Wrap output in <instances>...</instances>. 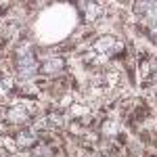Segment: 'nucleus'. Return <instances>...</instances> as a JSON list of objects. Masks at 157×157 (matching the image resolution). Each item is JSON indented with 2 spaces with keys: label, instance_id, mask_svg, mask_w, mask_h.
<instances>
[{
  "label": "nucleus",
  "instance_id": "nucleus-1",
  "mask_svg": "<svg viewBox=\"0 0 157 157\" xmlns=\"http://www.w3.org/2000/svg\"><path fill=\"white\" fill-rule=\"evenodd\" d=\"M11 71L17 80H36L40 75V61L36 50L23 57H11Z\"/></svg>",
  "mask_w": 157,
  "mask_h": 157
},
{
  "label": "nucleus",
  "instance_id": "nucleus-2",
  "mask_svg": "<svg viewBox=\"0 0 157 157\" xmlns=\"http://www.w3.org/2000/svg\"><path fill=\"white\" fill-rule=\"evenodd\" d=\"M69 71V59L63 55V52H57L48 59L40 61V75L42 78H48V80H55L63 73Z\"/></svg>",
  "mask_w": 157,
  "mask_h": 157
},
{
  "label": "nucleus",
  "instance_id": "nucleus-3",
  "mask_svg": "<svg viewBox=\"0 0 157 157\" xmlns=\"http://www.w3.org/2000/svg\"><path fill=\"white\" fill-rule=\"evenodd\" d=\"M13 136V143H15V149L17 151H32L34 147L40 143V132L32 126H25V128H17V130H11L9 132Z\"/></svg>",
  "mask_w": 157,
  "mask_h": 157
},
{
  "label": "nucleus",
  "instance_id": "nucleus-4",
  "mask_svg": "<svg viewBox=\"0 0 157 157\" xmlns=\"http://www.w3.org/2000/svg\"><path fill=\"white\" fill-rule=\"evenodd\" d=\"M105 15H107V4H105V2H101V0H84V2H82L84 23L97 25Z\"/></svg>",
  "mask_w": 157,
  "mask_h": 157
},
{
  "label": "nucleus",
  "instance_id": "nucleus-5",
  "mask_svg": "<svg viewBox=\"0 0 157 157\" xmlns=\"http://www.w3.org/2000/svg\"><path fill=\"white\" fill-rule=\"evenodd\" d=\"M17 2H21V0H0V17H4Z\"/></svg>",
  "mask_w": 157,
  "mask_h": 157
},
{
  "label": "nucleus",
  "instance_id": "nucleus-6",
  "mask_svg": "<svg viewBox=\"0 0 157 157\" xmlns=\"http://www.w3.org/2000/svg\"><path fill=\"white\" fill-rule=\"evenodd\" d=\"M149 157H157V151H151V153H149Z\"/></svg>",
  "mask_w": 157,
  "mask_h": 157
}]
</instances>
